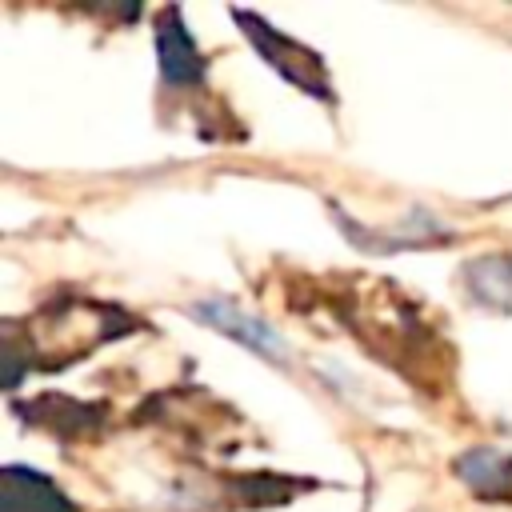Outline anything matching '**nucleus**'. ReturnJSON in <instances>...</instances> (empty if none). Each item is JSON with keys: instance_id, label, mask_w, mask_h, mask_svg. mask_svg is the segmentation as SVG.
<instances>
[{"instance_id": "0eeeda50", "label": "nucleus", "mask_w": 512, "mask_h": 512, "mask_svg": "<svg viewBox=\"0 0 512 512\" xmlns=\"http://www.w3.org/2000/svg\"><path fill=\"white\" fill-rule=\"evenodd\" d=\"M44 400L56 412L52 416H28V420L40 424V428H48V432H56V436H64V440H76V436H84V432H92V428L104 424V404H80L72 396H56V392H48Z\"/></svg>"}, {"instance_id": "6e6552de", "label": "nucleus", "mask_w": 512, "mask_h": 512, "mask_svg": "<svg viewBox=\"0 0 512 512\" xmlns=\"http://www.w3.org/2000/svg\"><path fill=\"white\" fill-rule=\"evenodd\" d=\"M228 484L236 488L240 504H248V508H272V504H284V500L296 496V484H288V476H268V472H260V476H228Z\"/></svg>"}, {"instance_id": "f03ea898", "label": "nucleus", "mask_w": 512, "mask_h": 512, "mask_svg": "<svg viewBox=\"0 0 512 512\" xmlns=\"http://www.w3.org/2000/svg\"><path fill=\"white\" fill-rule=\"evenodd\" d=\"M152 44H156V60H160V76L168 88H196L204 84L208 76V60L204 52L196 48L188 24H184V12L176 4H168L160 16H156V32H152Z\"/></svg>"}, {"instance_id": "20e7f679", "label": "nucleus", "mask_w": 512, "mask_h": 512, "mask_svg": "<svg viewBox=\"0 0 512 512\" xmlns=\"http://www.w3.org/2000/svg\"><path fill=\"white\" fill-rule=\"evenodd\" d=\"M192 316H196L200 324H208V328H216V332L240 340V344L252 348L256 356H264V360H280V336H276L264 320L240 312L232 300H200V304H192Z\"/></svg>"}, {"instance_id": "423d86ee", "label": "nucleus", "mask_w": 512, "mask_h": 512, "mask_svg": "<svg viewBox=\"0 0 512 512\" xmlns=\"http://www.w3.org/2000/svg\"><path fill=\"white\" fill-rule=\"evenodd\" d=\"M460 284L480 308L500 312V316L512 312V256L508 252H488V256L464 260Z\"/></svg>"}, {"instance_id": "f257e3e1", "label": "nucleus", "mask_w": 512, "mask_h": 512, "mask_svg": "<svg viewBox=\"0 0 512 512\" xmlns=\"http://www.w3.org/2000/svg\"><path fill=\"white\" fill-rule=\"evenodd\" d=\"M232 20L244 28L248 44L272 64L276 76H284L288 84L304 88V92L316 96V100L336 104V92H332V84H328V68H324V56H320V52H312L308 44H300V40L276 32V28H272L264 16H256V12L232 8Z\"/></svg>"}, {"instance_id": "39448f33", "label": "nucleus", "mask_w": 512, "mask_h": 512, "mask_svg": "<svg viewBox=\"0 0 512 512\" xmlns=\"http://www.w3.org/2000/svg\"><path fill=\"white\" fill-rule=\"evenodd\" d=\"M452 472L460 476V484L488 500V504H508L512 500V456L500 452V448H468L456 456Z\"/></svg>"}, {"instance_id": "7ed1b4c3", "label": "nucleus", "mask_w": 512, "mask_h": 512, "mask_svg": "<svg viewBox=\"0 0 512 512\" xmlns=\"http://www.w3.org/2000/svg\"><path fill=\"white\" fill-rule=\"evenodd\" d=\"M0 512H76V504L44 472L8 464L0 472Z\"/></svg>"}]
</instances>
